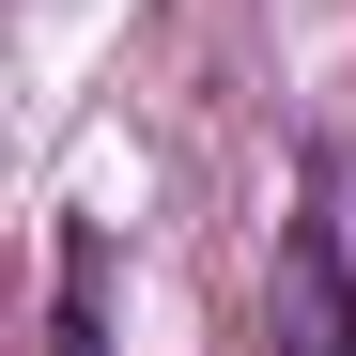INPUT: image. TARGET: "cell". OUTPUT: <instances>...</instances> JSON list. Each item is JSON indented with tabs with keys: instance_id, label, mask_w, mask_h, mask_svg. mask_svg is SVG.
Instances as JSON below:
<instances>
[{
	"instance_id": "cell-1",
	"label": "cell",
	"mask_w": 356,
	"mask_h": 356,
	"mask_svg": "<svg viewBox=\"0 0 356 356\" xmlns=\"http://www.w3.org/2000/svg\"><path fill=\"white\" fill-rule=\"evenodd\" d=\"M264 356H356V264H341L325 186L294 202V232H279V310H264Z\"/></svg>"
},
{
	"instance_id": "cell-2",
	"label": "cell",
	"mask_w": 356,
	"mask_h": 356,
	"mask_svg": "<svg viewBox=\"0 0 356 356\" xmlns=\"http://www.w3.org/2000/svg\"><path fill=\"white\" fill-rule=\"evenodd\" d=\"M47 356H108V248H63V325Z\"/></svg>"
}]
</instances>
